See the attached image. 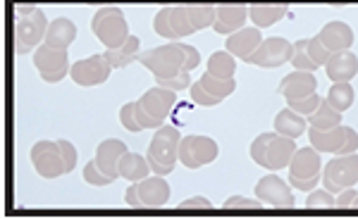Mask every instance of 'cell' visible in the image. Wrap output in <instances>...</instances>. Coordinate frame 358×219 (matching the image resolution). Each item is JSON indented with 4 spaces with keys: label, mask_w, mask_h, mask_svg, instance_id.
Listing matches in <instances>:
<instances>
[{
    "label": "cell",
    "mask_w": 358,
    "mask_h": 219,
    "mask_svg": "<svg viewBox=\"0 0 358 219\" xmlns=\"http://www.w3.org/2000/svg\"><path fill=\"white\" fill-rule=\"evenodd\" d=\"M358 200V191L354 186L351 188H344V191H339L337 195V207H349V205H356Z\"/></svg>",
    "instance_id": "obj_42"
},
{
    "label": "cell",
    "mask_w": 358,
    "mask_h": 219,
    "mask_svg": "<svg viewBox=\"0 0 358 219\" xmlns=\"http://www.w3.org/2000/svg\"><path fill=\"white\" fill-rule=\"evenodd\" d=\"M217 155H220V148L208 136L189 134L179 143V160H182V165L189 167V169H201L203 165H210Z\"/></svg>",
    "instance_id": "obj_12"
},
{
    "label": "cell",
    "mask_w": 358,
    "mask_h": 219,
    "mask_svg": "<svg viewBox=\"0 0 358 219\" xmlns=\"http://www.w3.org/2000/svg\"><path fill=\"white\" fill-rule=\"evenodd\" d=\"M110 72H113V67H110V62L106 60V55H91V57H86V60L74 62L72 69H69V77L79 86H98L110 79Z\"/></svg>",
    "instance_id": "obj_14"
},
{
    "label": "cell",
    "mask_w": 358,
    "mask_h": 219,
    "mask_svg": "<svg viewBox=\"0 0 358 219\" xmlns=\"http://www.w3.org/2000/svg\"><path fill=\"white\" fill-rule=\"evenodd\" d=\"M349 134H351V126H342V124L334 126V129H313L310 126L308 138L315 151L339 155L342 148L346 146V141H349Z\"/></svg>",
    "instance_id": "obj_18"
},
{
    "label": "cell",
    "mask_w": 358,
    "mask_h": 219,
    "mask_svg": "<svg viewBox=\"0 0 358 219\" xmlns=\"http://www.w3.org/2000/svg\"><path fill=\"white\" fill-rule=\"evenodd\" d=\"M236 72V60L229 50H217L208 57V74L217 79H234Z\"/></svg>",
    "instance_id": "obj_29"
},
{
    "label": "cell",
    "mask_w": 358,
    "mask_h": 219,
    "mask_svg": "<svg viewBox=\"0 0 358 219\" xmlns=\"http://www.w3.org/2000/svg\"><path fill=\"white\" fill-rule=\"evenodd\" d=\"M201 84H203V89L208 91L210 96H215L217 100H224L227 96H232L234 93V89H236V82L234 79H217V77H213V74H203L201 77Z\"/></svg>",
    "instance_id": "obj_32"
},
{
    "label": "cell",
    "mask_w": 358,
    "mask_h": 219,
    "mask_svg": "<svg viewBox=\"0 0 358 219\" xmlns=\"http://www.w3.org/2000/svg\"><path fill=\"white\" fill-rule=\"evenodd\" d=\"M77 38V27H74L72 20L67 17H57L48 24V31H45V45L50 48H60V50H69V45Z\"/></svg>",
    "instance_id": "obj_24"
},
{
    "label": "cell",
    "mask_w": 358,
    "mask_h": 219,
    "mask_svg": "<svg viewBox=\"0 0 358 219\" xmlns=\"http://www.w3.org/2000/svg\"><path fill=\"white\" fill-rule=\"evenodd\" d=\"M292 55H294L292 41H287V38H282V36H270V38H263V43L258 45L256 53L248 55L244 62L258 65L263 69H275V67H282L285 62H292Z\"/></svg>",
    "instance_id": "obj_13"
},
{
    "label": "cell",
    "mask_w": 358,
    "mask_h": 219,
    "mask_svg": "<svg viewBox=\"0 0 358 219\" xmlns=\"http://www.w3.org/2000/svg\"><path fill=\"white\" fill-rule=\"evenodd\" d=\"M248 22V8L246 5H220L217 8V15H215V29L217 33L222 36H232L234 31L244 29V24Z\"/></svg>",
    "instance_id": "obj_22"
},
{
    "label": "cell",
    "mask_w": 358,
    "mask_h": 219,
    "mask_svg": "<svg viewBox=\"0 0 358 219\" xmlns=\"http://www.w3.org/2000/svg\"><path fill=\"white\" fill-rule=\"evenodd\" d=\"M177 103V91H170L165 86L148 89L146 93L136 100V119L143 129H160L165 117L172 112Z\"/></svg>",
    "instance_id": "obj_6"
},
{
    "label": "cell",
    "mask_w": 358,
    "mask_h": 219,
    "mask_svg": "<svg viewBox=\"0 0 358 219\" xmlns=\"http://www.w3.org/2000/svg\"><path fill=\"white\" fill-rule=\"evenodd\" d=\"M151 172L153 169H151L148 158H143V155H138V153L127 151L122 155V160H120V176L129 179V181H141V179H146Z\"/></svg>",
    "instance_id": "obj_25"
},
{
    "label": "cell",
    "mask_w": 358,
    "mask_h": 219,
    "mask_svg": "<svg viewBox=\"0 0 358 219\" xmlns=\"http://www.w3.org/2000/svg\"><path fill=\"white\" fill-rule=\"evenodd\" d=\"M325 100L330 103L334 110H339V112H346V110L354 105L356 91H354V86H351V82H337V84H332L330 91H327Z\"/></svg>",
    "instance_id": "obj_30"
},
{
    "label": "cell",
    "mask_w": 358,
    "mask_h": 219,
    "mask_svg": "<svg viewBox=\"0 0 358 219\" xmlns=\"http://www.w3.org/2000/svg\"><path fill=\"white\" fill-rule=\"evenodd\" d=\"M317 93V79L315 72H303V69H294L292 74H287L280 84V96L289 100H301V98H308Z\"/></svg>",
    "instance_id": "obj_16"
},
{
    "label": "cell",
    "mask_w": 358,
    "mask_h": 219,
    "mask_svg": "<svg viewBox=\"0 0 358 219\" xmlns=\"http://www.w3.org/2000/svg\"><path fill=\"white\" fill-rule=\"evenodd\" d=\"M189 207H206V210H210L213 203H210L208 198H201V195H196V198L184 200V203L179 205V210H189Z\"/></svg>",
    "instance_id": "obj_43"
},
{
    "label": "cell",
    "mask_w": 358,
    "mask_h": 219,
    "mask_svg": "<svg viewBox=\"0 0 358 219\" xmlns=\"http://www.w3.org/2000/svg\"><path fill=\"white\" fill-rule=\"evenodd\" d=\"M45 31H48V20L41 8L20 5L15 10V50L20 55L38 48L45 41Z\"/></svg>",
    "instance_id": "obj_5"
},
{
    "label": "cell",
    "mask_w": 358,
    "mask_h": 219,
    "mask_svg": "<svg viewBox=\"0 0 358 219\" xmlns=\"http://www.w3.org/2000/svg\"><path fill=\"white\" fill-rule=\"evenodd\" d=\"M84 181L91 183V186H108V183H113L110 179L101 172V167L96 165V160H91V163H86L84 167Z\"/></svg>",
    "instance_id": "obj_37"
},
{
    "label": "cell",
    "mask_w": 358,
    "mask_h": 219,
    "mask_svg": "<svg viewBox=\"0 0 358 219\" xmlns=\"http://www.w3.org/2000/svg\"><path fill=\"white\" fill-rule=\"evenodd\" d=\"M308 38H301V41L294 43V55H292V67L294 69H303V72H315L317 65L313 62V57L308 55Z\"/></svg>",
    "instance_id": "obj_33"
},
{
    "label": "cell",
    "mask_w": 358,
    "mask_h": 219,
    "mask_svg": "<svg viewBox=\"0 0 358 219\" xmlns=\"http://www.w3.org/2000/svg\"><path fill=\"white\" fill-rule=\"evenodd\" d=\"M320 172H322L320 151H315L313 146L299 148L289 163V183L296 191L310 193V191H315L317 181L322 179Z\"/></svg>",
    "instance_id": "obj_8"
},
{
    "label": "cell",
    "mask_w": 358,
    "mask_h": 219,
    "mask_svg": "<svg viewBox=\"0 0 358 219\" xmlns=\"http://www.w3.org/2000/svg\"><path fill=\"white\" fill-rule=\"evenodd\" d=\"M358 183V155H337L322 167V186L327 191H344Z\"/></svg>",
    "instance_id": "obj_10"
},
{
    "label": "cell",
    "mask_w": 358,
    "mask_h": 219,
    "mask_svg": "<svg viewBox=\"0 0 358 219\" xmlns=\"http://www.w3.org/2000/svg\"><path fill=\"white\" fill-rule=\"evenodd\" d=\"M120 122L127 131H131V134H138V131H143V126L138 124L136 119V100L134 103H127V105L120 110Z\"/></svg>",
    "instance_id": "obj_34"
},
{
    "label": "cell",
    "mask_w": 358,
    "mask_h": 219,
    "mask_svg": "<svg viewBox=\"0 0 358 219\" xmlns=\"http://www.w3.org/2000/svg\"><path fill=\"white\" fill-rule=\"evenodd\" d=\"M306 205L308 207H334L337 205V198L332 195V191H310L308 198H306Z\"/></svg>",
    "instance_id": "obj_39"
},
{
    "label": "cell",
    "mask_w": 358,
    "mask_h": 219,
    "mask_svg": "<svg viewBox=\"0 0 358 219\" xmlns=\"http://www.w3.org/2000/svg\"><path fill=\"white\" fill-rule=\"evenodd\" d=\"M317 38H320V43L325 45L332 55L344 53V50H351V45H354V41H356L354 29L346 24V22H327V24L320 29Z\"/></svg>",
    "instance_id": "obj_19"
},
{
    "label": "cell",
    "mask_w": 358,
    "mask_h": 219,
    "mask_svg": "<svg viewBox=\"0 0 358 219\" xmlns=\"http://www.w3.org/2000/svg\"><path fill=\"white\" fill-rule=\"evenodd\" d=\"M308 124L313 129H334V126L342 124V112L334 110L327 100H322L320 107L313 114H308Z\"/></svg>",
    "instance_id": "obj_31"
},
{
    "label": "cell",
    "mask_w": 358,
    "mask_h": 219,
    "mask_svg": "<svg viewBox=\"0 0 358 219\" xmlns=\"http://www.w3.org/2000/svg\"><path fill=\"white\" fill-rule=\"evenodd\" d=\"M224 207H227V210H232V207H248V210H256V207H261V200L244 198V195H234V198L224 200Z\"/></svg>",
    "instance_id": "obj_41"
},
{
    "label": "cell",
    "mask_w": 358,
    "mask_h": 219,
    "mask_svg": "<svg viewBox=\"0 0 358 219\" xmlns=\"http://www.w3.org/2000/svg\"><path fill=\"white\" fill-rule=\"evenodd\" d=\"M356 207H358V200H356Z\"/></svg>",
    "instance_id": "obj_45"
},
{
    "label": "cell",
    "mask_w": 358,
    "mask_h": 219,
    "mask_svg": "<svg viewBox=\"0 0 358 219\" xmlns=\"http://www.w3.org/2000/svg\"><path fill=\"white\" fill-rule=\"evenodd\" d=\"M325 100V98H320L317 93H313V96H308V98H301V100H289V107L292 110H296L299 114H313L317 107H320V103Z\"/></svg>",
    "instance_id": "obj_38"
},
{
    "label": "cell",
    "mask_w": 358,
    "mask_h": 219,
    "mask_svg": "<svg viewBox=\"0 0 358 219\" xmlns=\"http://www.w3.org/2000/svg\"><path fill=\"white\" fill-rule=\"evenodd\" d=\"M256 198L261 203H268L273 207H294V193L289 188V183L282 181L277 174L263 176L256 183Z\"/></svg>",
    "instance_id": "obj_15"
},
{
    "label": "cell",
    "mask_w": 358,
    "mask_h": 219,
    "mask_svg": "<svg viewBox=\"0 0 358 219\" xmlns=\"http://www.w3.org/2000/svg\"><path fill=\"white\" fill-rule=\"evenodd\" d=\"M124 153H127V146L122 141H117V138H106L103 143H98L94 160L110 181L120 179V160H122Z\"/></svg>",
    "instance_id": "obj_17"
},
{
    "label": "cell",
    "mask_w": 358,
    "mask_h": 219,
    "mask_svg": "<svg viewBox=\"0 0 358 219\" xmlns=\"http://www.w3.org/2000/svg\"><path fill=\"white\" fill-rule=\"evenodd\" d=\"M179 143H182V134H179L175 126H160V129H155V136L146 153L153 174L167 176L175 169L179 160Z\"/></svg>",
    "instance_id": "obj_7"
},
{
    "label": "cell",
    "mask_w": 358,
    "mask_h": 219,
    "mask_svg": "<svg viewBox=\"0 0 358 219\" xmlns=\"http://www.w3.org/2000/svg\"><path fill=\"white\" fill-rule=\"evenodd\" d=\"M189 93H192V100L196 103V105L201 107H213V105H220V100H217L215 96H210L208 91L203 89V84L196 82L192 84V89H189Z\"/></svg>",
    "instance_id": "obj_36"
},
{
    "label": "cell",
    "mask_w": 358,
    "mask_h": 219,
    "mask_svg": "<svg viewBox=\"0 0 358 219\" xmlns=\"http://www.w3.org/2000/svg\"><path fill=\"white\" fill-rule=\"evenodd\" d=\"M91 31L106 48H120L129 38V24L120 8H101L94 15Z\"/></svg>",
    "instance_id": "obj_9"
},
{
    "label": "cell",
    "mask_w": 358,
    "mask_h": 219,
    "mask_svg": "<svg viewBox=\"0 0 358 219\" xmlns=\"http://www.w3.org/2000/svg\"><path fill=\"white\" fill-rule=\"evenodd\" d=\"M136 183L138 198H141V207H163L170 200V183L165 176H146Z\"/></svg>",
    "instance_id": "obj_20"
},
{
    "label": "cell",
    "mask_w": 358,
    "mask_h": 219,
    "mask_svg": "<svg viewBox=\"0 0 358 219\" xmlns=\"http://www.w3.org/2000/svg\"><path fill=\"white\" fill-rule=\"evenodd\" d=\"M261 43H263L261 29H258V27H244V29H239V31H234L232 36L224 41V50H229L234 57L246 60L248 55L256 53Z\"/></svg>",
    "instance_id": "obj_21"
},
{
    "label": "cell",
    "mask_w": 358,
    "mask_h": 219,
    "mask_svg": "<svg viewBox=\"0 0 358 219\" xmlns=\"http://www.w3.org/2000/svg\"><path fill=\"white\" fill-rule=\"evenodd\" d=\"M296 151L299 148L294 138L275 131V134H261L251 143V160L268 172H280L289 167Z\"/></svg>",
    "instance_id": "obj_4"
},
{
    "label": "cell",
    "mask_w": 358,
    "mask_h": 219,
    "mask_svg": "<svg viewBox=\"0 0 358 219\" xmlns=\"http://www.w3.org/2000/svg\"><path fill=\"white\" fill-rule=\"evenodd\" d=\"M158 86H165V89H170V91H184V89H192V77H189V72H182V74H177V77L160 82Z\"/></svg>",
    "instance_id": "obj_40"
},
{
    "label": "cell",
    "mask_w": 358,
    "mask_h": 219,
    "mask_svg": "<svg viewBox=\"0 0 358 219\" xmlns=\"http://www.w3.org/2000/svg\"><path fill=\"white\" fill-rule=\"evenodd\" d=\"M275 131L277 134H285L289 138H299L301 134H306V119L296 110H292L287 105L285 110H280L275 117Z\"/></svg>",
    "instance_id": "obj_27"
},
{
    "label": "cell",
    "mask_w": 358,
    "mask_h": 219,
    "mask_svg": "<svg viewBox=\"0 0 358 219\" xmlns=\"http://www.w3.org/2000/svg\"><path fill=\"white\" fill-rule=\"evenodd\" d=\"M124 200L129 207H141V198H138V191H136V183H131L129 188H127L124 193Z\"/></svg>",
    "instance_id": "obj_44"
},
{
    "label": "cell",
    "mask_w": 358,
    "mask_h": 219,
    "mask_svg": "<svg viewBox=\"0 0 358 219\" xmlns=\"http://www.w3.org/2000/svg\"><path fill=\"white\" fill-rule=\"evenodd\" d=\"M136 62H141V65L153 74L155 84H160V82H165V79H172L182 72H192L194 67H199L201 57L194 45L170 41L165 45H158V48L138 53Z\"/></svg>",
    "instance_id": "obj_2"
},
{
    "label": "cell",
    "mask_w": 358,
    "mask_h": 219,
    "mask_svg": "<svg viewBox=\"0 0 358 219\" xmlns=\"http://www.w3.org/2000/svg\"><path fill=\"white\" fill-rule=\"evenodd\" d=\"M306 48H308V55L313 57V62L317 67H325L327 65V60H330L332 57V53L330 50L325 48V45L320 43V38H308V45H306Z\"/></svg>",
    "instance_id": "obj_35"
},
{
    "label": "cell",
    "mask_w": 358,
    "mask_h": 219,
    "mask_svg": "<svg viewBox=\"0 0 358 219\" xmlns=\"http://www.w3.org/2000/svg\"><path fill=\"white\" fill-rule=\"evenodd\" d=\"M287 17V5H251L248 8V22H253V27L268 29L277 24L280 20Z\"/></svg>",
    "instance_id": "obj_26"
},
{
    "label": "cell",
    "mask_w": 358,
    "mask_h": 219,
    "mask_svg": "<svg viewBox=\"0 0 358 219\" xmlns=\"http://www.w3.org/2000/svg\"><path fill=\"white\" fill-rule=\"evenodd\" d=\"M138 38L136 36H129L127 38L124 45H120V48H106V60L110 62L113 69H124L127 65H131V62L138 60Z\"/></svg>",
    "instance_id": "obj_28"
},
{
    "label": "cell",
    "mask_w": 358,
    "mask_h": 219,
    "mask_svg": "<svg viewBox=\"0 0 358 219\" xmlns=\"http://www.w3.org/2000/svg\"><path fill=\"white\" fill-rule=\"evenodd\" d=\"M217 8L213 5H177V8H163L155 13L153 29L158 36L177 41L192 33L215 24Z\"/></svg>",
    "instance_id": "obj_1"
},
{
    "label": "cell",
    "mask_w": 358,
    "mask_h": 219,
    "mask_svg": "<svg viewBox=\"0 0 358 219\" xmlns=\"http://www.w3.org/2000/svg\"><path fill=\"white\" fill-rule=\"evenodd\" d=\"M325 72L330 77L332 84L337 82H351V79L358 74V57L351 53V50H344V53H334L325 65Z\"/></svg>",
    "instance_id": "obj_23"
},
{
    "label": "cell",
    "mask_w": 358,
    "mask_h": 219,
    "mask_svg": "<svg viewBox=\"0 0 358 219\" xmlns=\"http://www.w3.org/2000/svg\"><path fill=\"white\" fill-rule=\"evenodd\" d=\"M31 165L43 179H57L77 167V148L65 141H38L31 148Z\"/></svg>",
    "instance_id": "obj_3"
},
{
    "label": "cell",
    "mask_w": 358,
    "mask_h": 219,
    "mask_svg": "<svg viewBox=\"0 0 358 219\" xmlns=\"http://www.w3.org/2000/svg\"><path fill=\"white\" fill-rule=\"evenodd\" d=\"M34 67L38 69L41 79L45 84H57L67 77V72L72 69L69 65V53L60 48H50V45L41 43L34 50Z\"/></svg>",
    "instance_id": "obj_11"
}]
</instances>
